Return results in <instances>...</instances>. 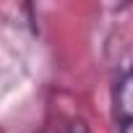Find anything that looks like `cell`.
I'll return each mask as SVG.
<instances>
[{
	"label": "cell",
	"instance_id": "1",
	"mask_svg": "<svg viewBox=\"0 0 133 133\" xmlns=\"http://www.w3.org/2000/svg\"><path fill=\"white\" fill-rule=\"evenodd\" d=\"M110 102H112V120L117 133H130L133 130V68L117 71V76L112 78Z\"/></svg>",
	"mask_w": 133,
	"mask_h": 133
},
{
	"label": "cell",
	"instance_id": "2",
	"mask_svg": "<svg viewBox=\"0 0 133 133\" xmlns=\"http://www.w3.org/2000/svg\"><path fill=\"white\" fill-rule=\"evenodd\" d=\"M57 133H89V128H86L84 120H73V123H68L63 130H57Z\"/></svg>",
	"mask_w": 133,
	"mask_h": 133
}]
</instances>
